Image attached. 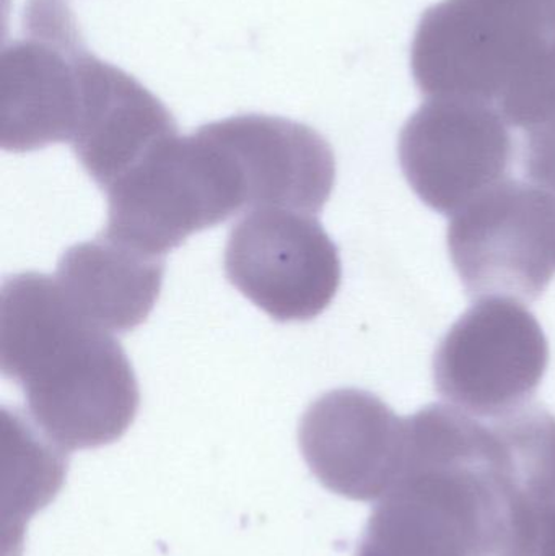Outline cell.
Here are the masks:
<instances>
[{"instance_id":"obj_1","label":"cell","mask_w":555,"mask_h":556,"mask_svg":"<svg viewBox=\"0 0 555 556\" xmlns=\"http://www.w3.org/2000/svg\"><path fill=\"white\" fill-rule=\"evenodd\" d=\"M0 368L23 389L36 428L64 453L114 443L139 410L119 342L75 309L55 277L3 281Z\"/></svg>"},{"instance_id":"obj_2","label":"cell","mask_w":555,"mask_h":556,"mask_svg":"<svg viewBox=\"0 0 555 556\" xmlns=\"http://www.w3.org/2000/svg\"><path fill=\"white\" fill-rule=\"evenodd\" d=\"M357 556H512L510 505L491 420L453 405L407 418V459Z\"/></svg>"},{"instance_id":"obj_3","label":"cell","mask_w":555,"mask_h":556,"mask_svg":"<svg viewBox=\"0 0 555 556\" xmlns=\"http://www.w3.org/2000/svg\"><path fill=\"white\" fill-rule=\"evenodd\" d=\"M411 65L427 100L481 101L534 126L555 113V0H443L424 12Z\"/></svg>"},{"instance_id":"obj_4","label":"cell","mask_w":555,"mask_h":556,"mask_svg":"<svg viewBox=\"0 0 555 556\" xmlns=\"http://www.w3.org/2000/svg\"><path fill=\"white\" fill-rule=\"evenodd\" d=\"M106 194L104 237L155 257L247 211L230 159L202 127L166 140Z\"/></svg>"},{"instance_id":"obj_5","label":"cell","mask_w":555,"mask_h":556,"mask_svg":"<svg viewBox=\"0 0 555 556\" xmlns=\"http://www.w3.org/2000/svg\"><path fill=\"white\" fill-rule=\"evenodd\" d=\"M449 251L469 296L533 303L555 276V195L501 182L453 215Z\"/></svg>"},{"instance_id":"obj_6","label":"cell","mask_w":555,"mask_h":556,"mask_svg":"<svg viewBox=\"0 0 555 556\" xmlns=\"http://www.w3.org/2000/svg\"><path fill=\"white\" fill-rule=\"evenodd\" d=\"M550 366V343L518 301L479 300L453 324L433 358L446 402L472 417L497 418L525 407Z\"/></svg>"},{"instance_id":"obj_7","label":"cell","mask_w":555,"mask_h":556,"mask_svg":"<svg viewBox=\"0 0 555 556\" xmlns=\"http://www.w3.org/2000/svg\"><path fill=\"white\" fill-rule=\"evenodd\" d=\"M88 49L64 0H28L22 35L2 52L0 139L9 152L72 142Z\"/></svg>"},{"instance_id":"obj_8","label":"cell","mask_w":555,"mask_h":556,"mask_svg":"<svg viewBox=\"0 0 555 556\" xmlns=\"http://www.w3.org/2000/svg\"><path fill=\"white\" fill-rule=\"evenodd\" d=\"M510 127L481 101L429 98L401 130V168L424 204L458 214L507 178L515 155Z\"/></svg>"},{"instance_id":"obj_9","label":"cell","mask_w":555,"mask_h":556,"mask_svg":"<svg viewBox=\"0 0 555 556\" xmlns=\"http://www.w3.org/2000/svg\"><path fill=\"white\" fill-rule=\"evenodd\" d=\"M225 274L279 323L310 320L335 300L341 260L315 217L256 208L238 222L225 248Z\"/></svg>"},{"instance_id":"obj_10","label":"cell","mask_w":555,"mask_h":556,"mask_svg":"<svg viewBox=\"0 0 555 556\" xmlns=\"http://www.w3.org/2000/svg\"><path fill=\"white\" fill-rule=\"evenodd\" d=\"M300 447L313 476L336 495L377 502L401 479L407 418L361 389H338L303 415Z\"/></svg>"},{"instance_id":"obj_11","label":"cell","mask_w":555,"mask_h":556,"mask_svg":"<svg viewBox=\"0 0 555 556\" xmlns=\"http://www.w3.org/2000/svg\"><path fill=\"white\" fill-rule=\"evenodd\" d=\"M202 127L230 159L247 208L318 214L331 198L335 152L312 127L266 114H243Z\"/></svg>"},{"instance_id":"obj_12","label":"cell","mask_w":555,"mask_h":556,"mask_svg":"<svg viewBox=\"0 0 555 556\" xmlns=\"http://www.w3.org/2000/svg\"><path fill=\"white\" fill-rule=\"evenodd\" d=\"M178 136L175 117L133 75L87 52L72 147L103 191L129 175L166 140Z\"/></svg>"},{"instance_id":"obj_13","label":"cell","mask_w":555,"mask_h":556,"mask_svg":"<svg viewBox=\"0 0 555 556\" xmlns=\"http://www.w3.org/2000/svg\"><path fill=\"white\" fill-rule=\"evenodd\" d=\"M163 274V257L149 256L101 235L67 250L55 280L91 324L110 333H126L152 313Z\"/></svg>"},{"instance_id":"obj_14","label":"cell","mask_w":555,"mask_h":556,"mask_svg":"<svg viewBox=\"0 0 555 556\" xmlns=\"http://www.w3.org/2000/svg\"><path fill=\"white\" fill-rule=\"evenodd\" d=\"M525 176L555 195V113L524 129Z\"/></svg>"},{"instance_id":"obj_15","label":"cell","mask_w":555,"mask_h":556,"mask_svg":"<svg viewBox=\"0 0 555 556\" xmlns=\"http://www.w3.org/2000/svg\"><path fill=\"white\" fill-rule=\"evenodd\" d=\"M530 556H555V502L541 519Z\"/></svg>"}]
</instances>
